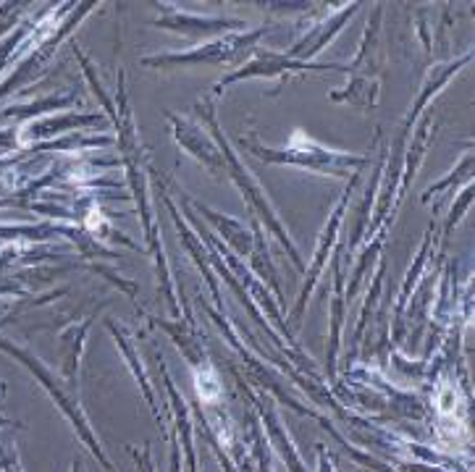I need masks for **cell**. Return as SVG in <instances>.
<instances>
[{
    "label": "cell",
    "instance_id": "6da1fadb",
    "mask_svg": "<svg viewBox=\"0 0 475 472\" xmlns=\"http://www.w3.org/2000/svg\"><path fill=\"white\" fill-rule=\"evenodd\" d=\"M197 391H199V396H202L205 401H213V399H218V391H221L218 378H215L213 373H197Z\"/></svg>",
    "mask_w": 475,
    "mask_h": 472
}]
</instances>
